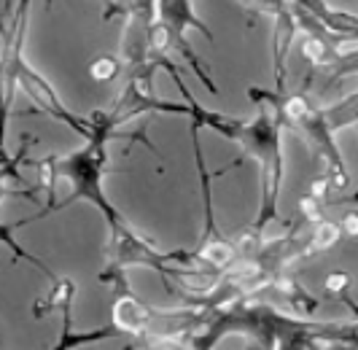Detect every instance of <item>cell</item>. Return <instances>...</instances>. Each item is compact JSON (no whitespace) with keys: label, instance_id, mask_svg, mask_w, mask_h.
<instances>
[{"label":"cell","instance_id":"cell-1","mask_svg":"<svg viewBox=\"0 0 358 350\" xmlns=\"http://www.w3.org/2000/svg\"><path fill=\"white\" fill-rule=\"evenodd\" d=\"M108 140H87L84 148L62 154V157H49L38 162V173H41V186L49 194V205L46 213L62 210L84 200L103 213L106 224H113L122 218V213L110 205L103 189V178L108 173Z\"/></svg>","mask_w":358,"mask_h":350},{"label":"cell","instance_id":"cell-2","mask_svg":"<svg viewBox=\"0 0 358 350\" xmlns=\"http://www.w3.org/2000/svg\"><path fill=\"white\" fill-rule=\"evenodd\" d=\"M256 105V116L243 119L237 135L232 143L240 146V159L234 164H240L243 159H251L259 167V216L253 221V229L264 232V229L278 218V197L283 186V124L278 119L275 105L264 97H248Z\"/></svg>","mask_w":358,"mask_h":350},{"label":"cell","instance_id":"cell-3","mask_svg":"<svg viewBox=\"0 0 358 350\" xmlns=\"http://www.w3.org/2000/svg\"><path fill=\"white\" fill-rule=\"evenodd\" d=\"M248 97H264L275 105L278 111V119L283 124V130H291L296 138L305 143L310 148L313 159H318L323 164L321 173L326 175L329 186L334 197H340L348 183H350V173H348V164L340 151V143L334 138L331 127L323 119V108L315 105V100L307 94L305 89H296V92H275V89H259L251 87L245 92Z\"/></svg>","mask_w":358,"mask_h":350},{"label":"cell","instance_id":"cell-4","mask_svg":"<svg viewBox=\"0 0 358 350\" xmlns=\"http://www.w3.org/2000/svg\"><path fill=\"white\" fill-rule=\"evenodd\" d=\"M129 267H148L159 272L162 278L173 280L180 272V267H199L192 256V251H173L162 253L151 240L141 237L138 232L124 221V216L113 224H108V243H106V267L100 270V283H116L119 288H127L124 272ZM208 270V267H205Z\"/></svg>","mask_w":358,"mask_h":350},{"label":"cell","instance_id":"cell-5","mask_svg":"<svg viewBox=\"0 0 358 350\" xmlns=\"http://www.w3.org/2000/svg\"><path fill=\"white\" fill-rule=\"evenodd\" d=\"M110 323L119 329L122 337H143L154 323V307L132 297L127 288H119V297L110 307Z\"/></svg>","mask_w":358,"mask_h":350},{"label":"cell","instance_id":"cell-6","mask_svg":"<svg viewBox=\"0 0 358 350\" xmlns=\"http://www.w3.org/2000/svg\"><path fill=\"white\" fill-rule=\"evenodd\" d=\"M299 38V27L296 19L291 14V3H283L280 11L272 17V46H275V92L286 89V76H288V54L294 49Z\"/></svg>","mask_w":358,"mask_h":350},{"label":"cell","instance_id":"cell-7","mask_svg":"<svg viewBox=\"0 0 358 350\" xmlns=\"http://www.w3.org/2000/svg\"><path fill=\"white\" fill-rule=\"evenodd\" d=\"M291 3L299 6V8H305L307 14H313L321 24H326L331 33L342 35L345 41L358 38V17L356 14H350V11H337V8H331L326 0H291Z\"/></svg>","mask_w":358,"mask_h":350},{"label":"cell","instance_id":"cell-8","mask_svg":"<svg viewBox=\"0 0 358 350\" xmlns=\"http://www.w3.org/2000/svg\"><path fill=\"white\" fill-rule=\"evenodd\" d=\"M194 262L199 267H208V270H218L224 272L229 264H234L240 256H237V248H234L232 237H224V234H215V237H208V240H199V245L192 251Z\"/></svg>","mask_w":358,"mask_h":350},{"label":"cell","instance_id":"cell-9","mask_svg":"<svg viewBox=\"0 0 358 350\" xmlns=\"http://www.w3.org/2000/svg\"><path fill=\"white\" fill-rule=\"evenodd\" d=\"M46 216H49V213L43 210V213H36V216H30V218H22V221H17V224H0V243L8 245V248H11V253H14L17 259L27 262L30 267H36L38 272H43V275L49 278V283H52V280H57L59 275H54L52 270H49V267H46L43 262H41L38 256L27 253V251H24V248H22V245L17 243V237H14V232H17L19 227H27V224H33V221H38V218H46Z\"/></svg>","mask_w":358,"mask_h":350},{"label":"cell","instance_id":"cell-10","mask_svg":"<svg viewBox=\"0 0 358 350\" xmlns=\"http://www.w3.org/2000/svg\"><path fill=\"white\" fill-rule=\"evenodd\" d=\"M342 240V229L340 221H331V218H318L315 224H310V232L305 234L307 251H310V259L318 256V253H326L331 251L334 245Z\"/></svg>","mask_w":358,"mask_h":350},{"label":"cell","instance_id":"cell-11","mask_svg":"<svg viewBox=\"0 0 358 350\" xmlns=\"http://www.w3.org/2000/svg\"><path fill=\"white\" fill-rule=\"evenodd\" d=\"M73 297H76V283H73L71 278L52 280V291L33 304V315H36V318H46V315H52V313H59L62 307L73 304Z\"/></svg>","mask_w":358,"mask_h":350},{"label":"cell","instance_id":"cell-12","mask_svg":"<svg viewBox=\"0 0 358 350\" xmlns=\"http://www.w3.org/2000/svg\"><path fill=\"white\" fill-rule=\"evenodd\" d=\"M323 119L331 127L334 135L342 132V130H348V127H356L358 124V89L350 92V94H345L337 103L326 105V108H323Z\"/></svg>","mask_w":358,"mask_h":350},{"label":"cell","instance_id":"cell-13","mask_svg":"<svg viewBox=\"0 0 358 350\" xmlns=\"http://www.w3.org/2000/svg\"><path fill=\"white\" fill-rule=\"evenodd\" d=\"M350 76H358V49H350V52H337L331 65H329V78H326V87H334L342 78H350Z\"/></svg>","mask_w":358,"mask_h":350},{"label":"cell","instance_id":"cell-14","mask_svg":"<svg viewBox=\"0 0 358 350\" xmlns=\"http://www.w3.org/2000/svg\"><path fill=\"white\" fill-rule=\"evenodd\" d=\"M90 76L100 84H108V81H116L119 76H124V62L122 57H113V54H100L94 57L90 65Z\"/></svg>","mask_w":358,"mask_h":350},{"label":"cell","instance_id":"cell-15","mask_svg":"<svg viewBox=\"0 0 358 350\" xmlns=\"http://www.w3.org/2000/svg\"><path fill=\"white\" fill-rule=\"evenodd\" d=\"M108 337H122L119 329L110 323L106 329H97V332H81V334H65V337H59L57 340V345L54 348L59 350H68V348H78V345H87V342H100V340H108Z\"/></svg>","mask_w":358,"mask_h":350},{"label":"cell","instance_id":"cell-16","mask_svg":"<svg viewBox=\"0 0 358 350\" xmlns=\"http://www.w3.org/2000/svg\"><path fill=\"white\" fill-rule=\"evenodd\" d=\"M353 288V278H350V272H345V270H334V272H329L326 280H323V297H334L340 299L345 291H350Z\"/></svg>","mask_w":358,"mask_h":350},{"label":"cell","instance_id":"cell-17","mask_svg":"<svg viewBox=\"0 0 358 350\" xmlns=\"http://www.w3.org/2000/svg\"><path fill=\"white\" fill-rule=\"evenodd\" d=\"M237 3H240L245 11H251V14H267V17H275L286 0H237Z\"/></svg>","mask_w":358,"mask_h":350},{"label":"cell","instance_id":"cell-18","mask_svg":"<svg viewBox=\"0 0 358 350\" xmlns=\"http://www.w3.org/2000/svg\"><path fill=\"white\" fill-rule=\"evenodd\" d=\"M340 229H342V237H348V240H358V210H348V213H342Z\"/></svg>","mask_w":358,"mask_h":350},{"label":"cell","instance_id":"cell-19","mask_svg":"<svg viewBox=\"0 0 358 350\" xmlns=\"http://www.w3.org/2000/svg\"><path fill=\"white\" fill-rule=\"evenodd\" d=\"M17 167H19V159H17V162H8V164L0 170V202H3V197L8 194V181H11V178H17V181H19Z\"/></svg>","mask_w":358,"mask_h":350},{"label":"cell","instance_id":"cell-20","mask_svg":"<svg viewBox=\"0 0 358 350\" xmlns=\"http://www.w3.org/2000/svg\"><path fill=\"white\" fill-rule=\"evenodd\" d=\"M331 205H358V189L350 194H340V197H334L331 200Z\"/></svg>","mask_w":358,"mask_h":350},{"label":"cell","instance_id":"cell-21","mask_svg":"<svg viewBox=\"0 0 358 350\" xmlns=\"http://www.w3.org/2000/svg\"><path fill=\"white\" fill-rule=\"evenodd\" d=\"M46 3H52V0H46ZM108 3V11H106V19H110L113 14H116V8L122 6V0H106Z\"/></svg>","mask_w":358,"mask_h":350}]
</instances>
